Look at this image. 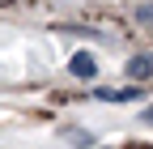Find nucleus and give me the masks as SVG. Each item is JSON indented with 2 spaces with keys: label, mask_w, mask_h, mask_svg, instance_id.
Returning a JSON list of instances; mask_svg holds the SVG:
<instances>
[{
  "label": "nucleus",
  "mask_w": 153,
  "mask_h": 149,
  "mask_svg": "<svg viewBox=\"0 0 153 149\" xmlns=\"http://www.w3.org/2000/svg\"><path fill=\"white\" fill-rule=\"evenodd\" d=\"M68 72H72V77H81V81H94L98 64H94V55H89V51H76L72 60H68Z\"/></svg>",
  "instance_id": "nucleus-1"
},
{
  "label": "nucleus",
  "mask_w": 153,
  "mask_h": 149,
  "mask_svg": "<svg viewBox=\"0 0 153 149\" xmlns=\"http://www.w3.org/2000/svg\"><path fill=\"white\" fill-rule=\"evenodd\" d=\"M98 102H132V98H140V85H123V89H98V94H94Z\"/></svg>",
  "instance_id": "nucleus-2"
},
{
  "label": "nucleus",
  "mask_w": 153,
  "mask_h": 149,
  "mask_svg": "<svg viewBox=\"0 0 153 149\" xmlns=\"http://www.w3.org/2000/svg\"><path fill=\"white\" fill-rule=\"evenodd\" d=\"M123 72L132 81H145V77H153V55H132V60L123 64Z\"/></svg>",
  "instance_id": "nucleus-3"
},
{
  "label": "nucleus",
  "mask_w": 153,
  "mask_h": 149,
  "mask_svg": "<svg viewBox=\"0 0 153 149\" xmlns=\"http://www.w3.org/2000/svg\"><path fill=\"white\" fill-rule=\"evenodd\" d=\"M68 145H81V149H94V136H89V132H81V128H72V132H68Z\"/></svg>",
  "instance_id": "nucleus-4"
},
{
  "label": "nucleus",
  "mask_w": 153,
  "mask_h": 149,
  "mask_svg": "<svg viewBox=\"0 0 153 149\" xmlns=\"http://www.w3.org/2000/svg\"><path fill=\"white\" fill-rule=\"evenodd\" d=\"M136 22L153 30V0H145V4H136Z\"/></svg>",
  "instance_id": "nucleus-5"
},
{
  "label": "nucleus",
  "mask_w": 153,
  "mask_h": 149,
  "mask_svg": "<svg viewBox=\"0 0 153 149\" xmlns=\"http://www.w3.org/2000/svg\"><path fill=\"white\" fill-rule=\"evenodd\" d=\"M145 119H149V124H153V107H149V111H145Z\"/></svg>",
  "instance_id": "nucleus-6"
}]
</instances>
